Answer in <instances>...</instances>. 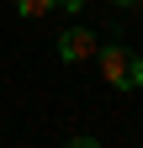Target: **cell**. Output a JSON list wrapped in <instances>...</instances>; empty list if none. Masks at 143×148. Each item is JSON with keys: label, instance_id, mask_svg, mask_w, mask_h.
<instances>
[{"label": "cell", "instance_id": "obj_4", "mask_svg": "<svg viewBox=\"0 0 143 148\" xmlns=\"http://www.w3.org/2000/svg\"><path fill=\"white\" fill-rule=\"evenodd\" d=\"M111 5H138V0H111Z\"/></svg>", "mask_w": 143, "mask_h": 148}, {"label": "cell", "instance_id": "obj_1", "mask_svg": "<svg viewBox=\"0 0 143 148\" xmlns=\"http://www.w3.org/2000/svg\"><path fill=\"white\" fill-rule=\"evenodd\" d=\"M96 58H101V74H106L111 90H138V85H143V58H138L133 48L106 42V48H96Z\"/></svg>", "mask_w": 143, "mask_h": 148}, {"label": "cell", "instance_id": "obj_2", "mask_svg": "<svg viewBox=\"0 0 143 148\" xmlns=\"http://www.w3.org/2000/svg\"><path fill=\"white\" fill-rule=\"evenodd\" d=\"M58 58H64V64L96 58V32H90V27H64V37H58Z\"/></svg>", "mask_w": 143, "mask_h": 148}, {"label": "cell", "instance_id": "obj_3", "mask_svg": "<svg viewBox=\"0 0 143 148\" xmlns=\"http://www.w3.org/2000/svg\"><path fill=\"white\" fill-rule=\"evenodd\" d=\"M53 5H58V0H16V11H21V16H32V21H43Z\"/></svg>", "mask_w": 143, "mask_h": 148}]
</instances>
